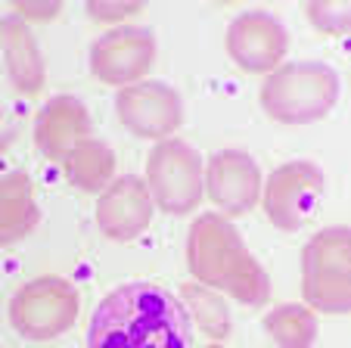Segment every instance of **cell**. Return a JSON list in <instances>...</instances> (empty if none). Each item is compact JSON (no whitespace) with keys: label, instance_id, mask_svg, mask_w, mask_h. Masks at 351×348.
<instances>
[{"label":"cell","instance_id":"4","mask_svg":"<svg viewBox=\"0 0 351 348\" xmlns=\"http://www.w3.org/2000/svg\"><path fill=\"white\" fill-rule=\"evenodd\" d=\"M302 296L308 308L324 314L351 311V233L348 227H324L302 252Z\"/></svg>","mask_w":351,"mask_h":348},{"label":"cell","instance_id":"16","mask_svg":"<svg viewBox=\"0 0 351 348\" xmlns=\"http://www.w3.org/2000/svg\"><path fill=\"white\" fill-rule=\"evenodd\" d=\"M62 171L81 193H103L115 181V152L103 140L87 137L62 159Z\"/></svg>","mask_w":351,"mask_h":348},{"label":"cell","instance_id":"19","mask_svg":"<svg viewBox=\"0 0 351 348\" xmlns=\"http://www.w3.org/2000/svg\"><path fill=\"white\" fill-rule=\"evenodd\" d=\"M308 19L324 34H345L351 25V7L342 3V0H336V3L314 0V3H308Z\"/></svg>","mask_w":351,"mask_h":348},{"label":"cell","instance_id":"10","mask_svg":"<svg viewBox=\"0 0 351 348\" xmlns=\"http://www.w3.org/2000/svg\"><path fill=\"white\" fill-rule=\"evenodd\" d=\"M224 44L230 60L243 72L271 75L274 69H280L286 50H289V34L277 16L265 13V10H249L230 22Z\"/></svg>","mask_w":351,"mask_h":348},{"label":"cell","instance_id":"9","mask_svg":"<svg viewBox=\"0 0 351 348\" xmlns=\"http://www.w3.org/2000/svg\"><path fill=\"white\" fill-rule=\"evenodd\" d=\"M115 112L121 125L146 140H165L184 121V100L165 81H137L119 91Z\"/></svg>","mask_w":351,"mask_h":348},{"label":"cell","instance_id":"17","mask_svg":"<svg viewBox=\"0 0 351 348\" xmlns=\"http://www.w3.org/2000/svg\"><path fill=\"white\" fill-rule=\"evenodd\" d=\"M265 329L277 348H311L317 339V314L308 305H277L267 311Z\"/></svg>","mask_w":351,"mask_h":348},{"label":"cell","instance_id":"7","mask_svg":"<svg viewBox=\"0 0 351 348\" xmlns=\"http://www.w3.org/2000/svg\"><path fill=\"white\" fill-rule=\"evenodd\" d=\"M326 193L324 171L314 162H286L261 187V202L271 224L283 233L302 230L314 215Z\"/></svg>","mask_w":351,"mask_h":348},{"label":"cell","instance_id":"11","mask_svg":"<svg viewBox=\"0 0 351 348\" xmlns=\"http://www.w3.org/2000/svg\"><path fill=\"white\" fill-rule=\"evenodd\" d=\"M206 193L227 215H245L261 199V168L243 150H218L206 162Z\"/></svg>","mask_w":351,"mask_h":348},{"label":"cell","instance_id":"3","mask_svg":"<svg viewBox=\"0 0 351 348\" xmlns=\"http://www.w3.org/2000/svg\"><path fill=\"white\" fill-rule=\"evenodd\" d=\"M258 100L280 125H311L339 103V75L326 62H289L267 75Z\"/></svg>","mask_w":351,"mask_h":348},{"label":"cell","instance_id":"1","mask_svg":"<svg viewBox=\"0 0 351 348\" xmlns=\"http://www.w3.org/2000/svg\"><path fill=\"white\" fill-rule=\"evenodd\" d=\"M87 348H190V314L168 289L128 283L97 305Z\"/></svg>","mask_w":351,"mask_h":348},{"label":"cell","instance_id":"12","mask_svg":"<svg viewBox=\"0 0 351 348\" xmlns=\"http://www.w3.org/2000/svg\"><path fill=\"white\" fill-rule=\"evenodd\" d=\"M153 196L143 178L137 174H125L115 178L97 199V224L115 243H128L146 233L149 221H153Z\"/></svg>","mask_w":351,"mask_h":348},{"label":"cell","instance_id":"20","mask_svg":"<svg viewBox=\"0 0 351 348\" xmlns=\"http://www.w3.org/2000/svg\"><path fill=\"white\" fill-rule=\"evenodd\" d=\"M140 10H143V3L140 0H90L87 3V16H90L93 22H125L131 19V16H137Z\"/></svg>","mask_w":351,"mask_h":348},{"label":"cell","instance_id":"21","mask_svg":"<svg viewBox=\"0 0 351 348\" xmlns=\"http://www.w3.org/2000/svg\"><path fill=\"white\" fill-rule=\"evenodd\" d=\"M62 13V3L56 0H16V16L25 22H50Z\"/></svg>","mask_w":351,"mask_h":348},{"label":"cell","instance_id":"15","mask_svg":"<svg viewBox=\"0 0 351 348\" xmlns=\"http://www.w3.org/2000/svg\"><path fill=\"white\" fill-rule=\"evenodd\" d=\"M40 221L34 187L25 171H7L0 178V249L28 237Z\"/></svg>","mask_w":351,"mask_h":348},{"label":"cell","instance_id":"13","mask_svg":"<svg viewBox=\"0 0 351 348\" xmlns=\"http://www.w3.org/2000/svg\"><path fill=\"white\" fill-rule=\"evenodd\" d=\"M87 137H90V115L87 106L72 93H56L34 119V143L50 162H62Z\"/></svg>","mask_w":351,"mask_h":348},{"label":"cell","instance_id":"14","mask_svg":"<svg viewBox=\"0 0 351 348\" xmlns=\"http://www.w3.org/2000/svg\"><path fill=\"white\" fill-rule=\"evenodd\" d=\"M0 47H3V60H7V72L13 84L28 97L44 91V56H40V47L25 19H19L16 13L0 19Z\"/></svg>","mask_w":351,"mask_h":348},{"label":"cell","instance_id":"5","mask_svg":"<svg viewBox=\"0 0 351 348\" xmlns=\"http://www.w3.org/2000/svg\"><path fill=\"white\" fill-rule=\"evenodd\" d=\"M81 314V292L72 280L56 274L25 283L10 302V323L22 339L47 342L69 333Z\"/></svg>","mask_w":351,"mask_h":348},{"label":"cell","instance_id":"6","mask_svg":"<svg viewBox=\"0 0 351 348\" xmlns=\"http://www.w3.org/2000/svg\"><path fill=\"white\" fill-rule=\"evenodd\" d=\"M146 187L153 205L168 215H186L202 202L206 190V168L202 156L186 140L165 137L146 156Z\"/></svg>","mask_w":351,"mask_h":348},{"label":"cell","instance_id":"8","mask_svg":"<svg viewBox=\"0 0 351 348\" xmlns=\"http://www.w3.org/2000/svg\"><path fill=\"white\" fill-rule=\"evenodd\" d=\"M156 62V38L149 28L119 25L99 34L90 47V72L103 84H137Z\"/></svg>","mask_w":351,"mask_h":348},{"label":"cell","instance_id":"2","mask_svg":"<svg viewBox=\"0 0 351 348\" xmlns=\"http://www.w3.org/2000/svg\"><path fill=\"white\" fill-rule=\"evenodd\" d=\"M186 268L196 283L221 289L243 305H265L271 299V280L258 258L245 249L239 230L221 211H206L186 233Z\"/></svg>","mask_w":351,"mask_h":348},{"label":"cell","instance_id":"23","mask_svg":"<svg viewBox=\"0 0 351 348\" xmlns=\"http://www.w3.org/2000/svg\"><path fill=\"white\" fill-rule=\"evenodd\" d=\"M206 348H221V345H206Z\"/></svg>","mask_w":351,"mask_h":348},{"label":"cell","instance_id":"22","mask_svg":"<svg viewBox=\"0 0 351 348\" xmlns=\"http://www.w3.org/2000/svg\"><path fill=\"white\" fill-rule=\"evenodd\" d=\"M13 137H16V128H13V121H10L7 115L0 112V152H3L10 143H13Z\"/></svg>","mask_w":351,"mask_h":348},{"label":"cell","instance_id":"18","mask_svg":"<svg viewBox=\"0 0 351 348\" xmlns=\"http://www.w3.org/2000/svg\"><path fill=\"white\" fill-rule=\"evenodd\" d=\"M180 305H184L186 314H193V321L202 327V333H208L212 339L230 336V311L215 289L202 286V283H184L180 286Z\"/></svg>","mask_w":351,"mask_h":348}]
</instances>
